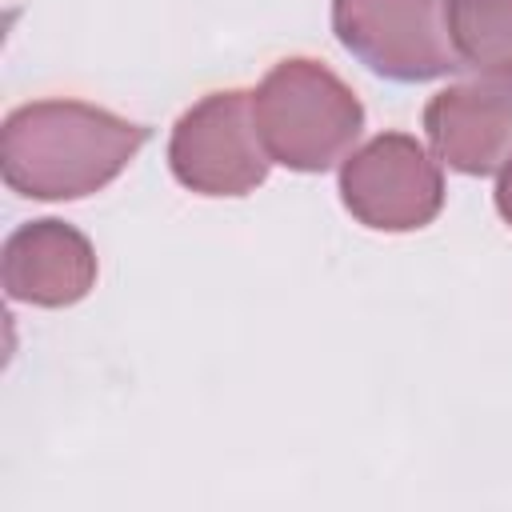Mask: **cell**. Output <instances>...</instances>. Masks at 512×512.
I'll return each instance as SVG.
<instances>
[{
	"instance_id": "cell-1",
	"label": "cell",
	"mask_w": 512,
	"mask_h": 512,
	"mask_svg": "<svg viewBox=\"0 0 512 512\" xmlns=\"http://www.w3.org/2000/svg\"><path fill=\"white\" fill-rule=\"evenodd\" d=\"M148 128L80 100H36L8 112L0 164L12 192L80 200L112 184L144 148Z\"/></svg>"
},
{
	"instance_id": "cell-2",
	"label": "cell",
	"mask_w": 512,
	"mask_h": 512,
	"mask_svg": "<svg viewBox=\"0 0 512 512\" xmlns=\"http://www.w3.org/2000/svg\"><path fill=\"white\" fill-rule=\"evenodd\" d=\"M252 116L268 156L292 172H324L360 140L364 108L352 88L316 60H280L252 92Z\"/></svg>"
},
{
	"instance_id": "cell-3",
	"label": "cell",
	"mask_w": 512,
	"mask_h": 512,
	"mask_svg": "<svg viewBox=\"0 0 512 512\" xmlns=\"http://www.w3.org/2000/svg\"><path fill=\"white\" fill-rule=\"evenodd\" d=\"M332 28L360 64L400 84L464 68L448 0H332Z\"/></svg>"
},
{
	"instance_id": "cell-4",
	"label": "cell",
	"mask_w": 512,
	"mask_h": 512,
	"mask_svg": "<svg viewBox=\"0 0 512 512\" xmlns=\"http://www.w3.org/2000/svg\"><path fill=\"white\" fill-rule=\"evenodd\" d=\"M172 176L200 196H244L268 176V148L252 116V92H212L192 104L168 140Z\"/></svg>"
},
{
	"instance_id": "cell-5",
	"label": "cell",
	"mask_w": 512,
	"mask_h": 512,
	"mask_svg": "<svg viewBox=\"0 0 512 512\" xmlns=\"http://www.w3.org/2000/svg\"><path fill=\"white\" fill-rule=\"evenodd\" d=\"M344 208L376 232H416L444 204V176L416 136L384 132L340 168Z\"/></svg>"
},
{
	"instance_id": "cell-6",
	"label": "cell",
	"mask_w": 512,
	"mask_h": 512,
	"mask_svg": "<svg viewBox=\"0 0 512 512\" xmlns=\"http://www.w3.org/2000/svg\"><path fill=\"white\" fill-rule=\"evenodd\" d=\"M424 132L448 168L500 172L512 160V64L476 68V76L436 92L424 108Z\"/></svg>"
},
{
	"instance_id": "cell-7",
	"label": "cell",
	"mask_w": 512,
	"mask_h": 512,
	"mask_svg": "<svg viewBox=\"0 0 512 512\" xmlns=\"http://www.w3.org/2000/svg\"><path fill=\"white\" fill-rule=\"evenodd\" d=\"M96 284V252L84 232L64 220L20 224L4 240V292L24 304L64 308Z\"/></svg>"
},
{
	"instance_id": "cell-8",
	"label": "cell",
	"mask_w": 512,
	"mask_h": 512,
	"mask_svg": "<svg viewBox=\"0 0 512 512\" xmlns=\"http://www.w3.org/2000/svg\"><path fill=\"white\" fill-rule=\"evenodd\" d=\"M448 24L464 68L512 64V0H448Z\"/></svg>"
},
{
	"instance_id": "cell-9",
	"label": "cell",
	"mask_w": 512,
	"mask_h": 512,
	"mask_svg": "<svg viewBox=\"0 0 512 512\" xmlns=\"http://www.w3.org/2000/svg\"><path fill=\"white\" fill-rule=\"evenodd\" d=\"M496 212L512 224V160L500 168V180H496Z\"/></svg>"
}]
</instances>
